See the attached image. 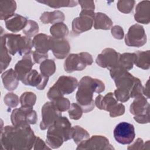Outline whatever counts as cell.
<instances>
[{
	"label": "cell",
	"instance_id": "b9f144b4",
	"mask_svg": "<svg viewBox=\"0 0 150 150\" xmlns=\"http://www.w3.org/2000/svg\"><path fill=\"white\" fill-rule=\"evenodd\" d=\"M146 146L149 147V141L148 140L145 143H144L143 140L138 138L136 141L131 145L127 147L128 149H146Z\"/></svg>",
	"mask_w": 150,
	"mask_h": 150
},
{
	"label": "cell",
	"instance_id": "d4e9b609",
	"mask_svg": "<svg viewBox=\"0 0 150 150\" xmlns=\"http://www.w3.org/2000/svg\"><path fill=\"white\" fill-rule=\"evenodd\" d=\"M64 19V13L58 10H55L53 12H44L40 17V21L44 24H54L63 22Z\"/></svg>",
	"mask_w": 150,
	"mask_h": 150
},
{
	"label": "cell",
	"instance_id": "ee69618b",
	"mask_svg": "<svg viewBox=\"0 0 150 150\" xmlns=\"http://www.w3.org/2000/svg\"><path fill=\"white\" fill-rule=\"evenodd\" d=\"M32 56L33 62L38 64H40L42 62H43L46 59H47L48 58L47 53H43L37 52L36 50L32 52Z\"/></svg>",
	"mask_w": 150,
	"mask_h": 150
},
{
	"label": "cell",
	"instance_id": "d6a6232c",
	"mask_svg": "<svg viewBox=\"0 0 150 150\" xmlns=\"http://www.w3.org/2000/svg\"><path fill=\"white\" fill-rule=\"evenodd\" d=\"M19 101L21 106L33 107L36 101V96L33 92L26 91L22 94Z\"/></svg>",
	"mask_w": 150,
	"mask_h": 150
},
{
	"label": "cell",
	"instance_id": "8fae6325",
	"mask_svg": "<svg viewBox=\"0 0 150 150\" xmlns=\"http://www.w3.org/2000/svg\"><path fill=\"white\" fill-rule=\"evenodd\" d=\"M42 120L40 123L41 130H45L62 116L60 111L52 101L45 103L42 107Z\"/></svg>",
	"mask_w": 150,
	"mask_h": 150
},
{
	"label": "cell",
	"instance_id": "9c48e42d",
	"mask_svg": "<svg viewBox=\"0 0 150 150\" xmlns=\"http://www.w3.org/2000/svg\"><path fill=\"white\" fill-rule=\"evenodd\" d=\"M146 40L144 27L138 23L131 26L125 36V43L130 47H141L146 43Z\"/></svg>",
	"mask_w": 150,
	"mask_h": 150
},
{
	"label": "cell",
	"instance_id": "8992f818",
	"mask_svg": "<svg viewBox=\"0 0 150 150\" xmlns=\"http://www.w3.org/2000/svg\"><path fill=\"white\" fill-rule=\"evenodd\" d=\"M93 62L92 56L87 52L72 53L67 56L64 62V69L68 73L75 71H81L87 66L91 65Z\"/></svg>",
	"mask_w": 150,
	"mask_h": 150
},
{
	"label": "cell",
	"instance_id": "f35d334b",
	"mask_svg": "<svg viewBox=\"0 0 150 150\" xmlns=\"http://www.w3.org/2000/svg\"><path fill=\"white\" fill-rule=\"evenodd\" d=\"M4 101L6 105L11 108L16 107L19 104V102H20L18 96L12 92L8 93L5 96Z\"/></svg>",
	"mask_w": 150,
	"mask_h": 150
},
{
	"label": "cell",
	"instance_id": "2e32d148",
	"mask_svg": "<svg viewBox=\"0 0 150 150\" xmlns=\"http://www.w3.org/2000/svg\"><path fill=\"white\" fill-rule=\"evenodd\" d=\"M35 62L32 61L30 54L25 55L22 59L19 60L15 66L14 70L19 81H22L25 76L32 70Z\"/></svg>",
	"mask_w": 150,
	"mask_h": 150
},
{
	"label": "cell",
	"instance_id": "bcb514c9",
	"mask_svg": "<svg viewBox=\"0 0 150 150\" xmlns=\"http://www.w3.org/2000/svg\"><path fill=\"white\" fill-rule=\"evenodd\" d=\"M35 150H39V149H50L49 146H47L45 142L39 137H36V139L34 144V148Z\"/></svg>",
	"mask_w": 150,
	"mask_h": 150
},
{
	"label": "cell",
	"instance_id": "8d00e7d4",
	"mask_svg": "<svg viewBox=\"0 0 150 150\" xmlns=\"http://www.w3.org/2000/svg\"><path fill=\"white\" fill-rule=\"evenodd\" d=\"M83 112V111L82 108L77 103H73L68 110V113L70 118L74 120H79L81 117Z\"/></svg>",
	"mask_w": 150,
	"mask_h": 150
},
{
	"label": "cell",
	"instance_id": "9a60e30c",
	"mask_svg": "<svg viewBox=\"0 0 150 150\" xmlns=\"http://www.w3.org/2000/svg\"><path fill=\"white\" fill-rule=\"evenodd\" d=\"M50 50L56 58L63 59L67 56L70 50V45L65 39H56L52 37Z\"/></svg>",
	"mask_w": 150,
	"mask_h": 150
},
{
	"label": "cell",
	"instance_id": "74e56055",
	"mask_svg": "<svg viewBox=\"0 0 150 150\" xmlns=\"http://www.w3.org/2000/svg\"><path fill=\"white\" fill-rule=\"evenodd\" d=\"M129 94H130V98H134L139 96L144 95L143 86L142 85L141 80L137 77H135L134 82L130 90Z\"/></svg>",
	"mask_w": 150,
	"mask_h": 150
},
{
	"label": "cell",
	"instance_id": "e0dca14e",
	"mask_svg": "<svg viewBox=\"0 0 150 150\" xmlns=\"http://www.w3.org/2000/svg\"><path fill=\"white\" fill-rule=\"evenodd\" d=\"M134 19L138 23L148 25L150 22V1H142L136 6Z\"/></svg>",
	"mask_w": 150,
	"mask_h": 150
},
{
	"label": "cell",
	"instance_id": "ac0fdd59",
	"mask_svg": "<svg viewBox=\"0 0 150 150\" xmlns=\"http://www.w3.org/2000/svg\"><path fill=\"white\" fill-rule=\"evenodd\" d=\"M129 111L134 116L149 112V104L146 97L142 95L134 98V100L130 105Z\"/></svg>",
	"mask_w": 150,
	"mask_h": 150
},
{
	"label": "cell",
	"instance_id": "5b68a950",
	"mask_svg": "<svg viewBox=\"0 0 150 150\" xmlns=\"http://www.w3.org/2000/svg\"><path fill=\"white\" fill-rule=\"evenodd\" d=\"M78 81L76 78L71 76H61L56 82L49 88L47 97L50 100L69 94L73 93L77 87Z\"/></svg>",
	"mask_w": 150,
	"mask_h": 150
},
{
	"label": "cell",
	"instance_id": "60d3db41",
	"mask_svg": "<svg viewBox=\"0 0 150 150\" xmlns=\"http://www.w3.org/2000/svg\"><path fill=\"white\" fill-rule=\"evenodd\" d=\"M109 112L111 117L114 118L121 116L125 112V106L122 103H117Z\"/></svg>",
	"mask_w": 150,
	"mask_h": 150
},
{
	"label": "cell",
	"instance_id": "f1b7e54d",
	"mask_svg": "<svg viewBox=\"0 0 150 150\" xmlns=\"http://www.w3.org/2000/svg\"><path fill=\"white\" fill-rule=\"evenodd\" d=\"M37 2L55 9L61 7H74L77 6L78 3L77 1L73 0H42Z\"/></svg>",
	"mask_w": 150,
	"mask_h": 150
},
{
	"label": "cell",
	"instance_id": "3957f363",
	"mask_svg": "<svg viewBox=\"0 0 150 150\" xmlns=\"http://www.w3.org/2000/svg\"><path fill=\"white\" fill-rule=\"evenodd\" d=\"M73 133V128L68 118L61 116L48 128L46 143L50 148H58L63 142L72 138Z\"/></svg>",
	"mask_w": 150,
	"mask_h": 150
},
{
	"label": "cell",
	"instance_id": "30bf717a",
	"mask_svg": "<svg viewBox=\"0 0 150 150\" xmlns=\"http://www.w3.org/2000/svg\"><path fill=\"white\" fill-rule=\"evenodd\" d=\"M114 137L117 142L127 145L131 144L135 137L134 125L127 122H121L115 127L113 132Z\"/></svg>",
	"mask_w": 150,
	"mask_h": 150
},
{
	"label": "cell",
	"instance_id": "7402d4cb",
	"mask_svg": "<svg viewBox=\"0 0 150 150\" xmlns=\"http://www.w3.org/2000/svg\"><path fill=\"white\" fill-rule=\"evenodd\" d=\"M1 78L4 87L8 91H13L16 89L19 85V80L15 74V70L9 69L4 72Z\"/></svg>",
	"mask_w": 150,
	"mask_h": 150
},
{
	"label": "cell",
	"instance_id": "836d02e7",
	"mask_svg": "<svg viewBox=\"0 0 150 150\" xmlns=\"http://www.w3.org/2000/svg\"><path fill=\"white\" fill-rule=\"evenodd\" d=\"M39 28L38 24L34 21L28 20L25 27L22 30L23 34L29 38L36 36L39 32Z\"/></svg>",
	"mask_w": 150,
	"mask_h": 150
},
{
	"label": "cell",
	"instance_id": "f6af8a7d",
	"mask_svg": "<svg viewBox=\"0 0 150 150\" xmlns=\"http://www.w3.org/2000/svg\"><path fill=\"white\" fill-rule=\"evenodd\" d=\"M78 3L80 5L81 10L94 11L95 5L93 1H79Z\"/></svg>",
	"mask_w": 150,
	"mask_h": 150
},
{
	"label": "cell",
	"instance_id": "c3c4849f",
	"mask_svg": "<svg viewBox=\"0 0 150 150\" xmlns=\"http://www.w3.org/2000/svg\"><path fill=\"white\" fill-rule=\"evenodd\" d=\"M143 94L146 97V98H149V80H147L145 85L143 87Z\"/></svg>",
	"mask_w": 150,
	"mask_h": 150
},
{
	"label": "cell",
	"instance_id": "cb8c5ba5",
	"mask_svg": "<svg viewBox=\"0 0 150 150\" xmlns=\"http://www.w3.org/2000/svg\"><path fill=\"white\" fill-rule=\"evenodd\" d=\"M112 21L106 14L102 12L95 13L93 21L95 29L109 30L112 28Z\"/></svg>",
	"mask_w": 150,
	"mask_h": 150
},
{
	"label": "cell",
	"instance_id": "277c9868",
	"mask_svg": "<svg viewBox=\"0 0 150 150\" xmlns=\"http://www.w3.org/2000/svg\"><path fill=\"white\" fill-rule=\"evenodd\" d=\"M5 45L10 54L15 55L19 53L21 56L30 54L33 47L30 38L20 34L4 33Z\"/></svg>",
	"mask_w": 150,
	"mask_h": 150
},
{
	"label": "cell",
	"instance_id": "44dd1931",
	"mask_svg": "<svg viewBox=\"0 0 150 150\" xmlns=\"http://www.w3.org/2000/svg\"><path fill=\"white\" fill-rule=\"evenodd\" d=\"M52 36L45 33H39L34 36L32 40L33 47L39 52L47 53L50 50V40Z\"/></svg>",
	"mask_w": 150,
	"mask_h": 150
},
{
	"label": "cell",
	"instance_id": "484cf974",
	"mask_svg": "<svg viewBox=\"0 0 150 150\" xmlns=\"http://www.w3.org/2000/svg\"><path fill=\"white\" fill-rule=\"evenodd\" d=\"M0 50H1V73L4 71L9 66L11 61V57L9 54V52L5 45V39L3 33H1L0 39Z\"/></svg>",
	"mask_w": 150,
	"mask_h": 150
},
{
	"label": "cell",
	"instance_id": "f546056e",
	"mask_svg": "<svg viewBox=\"0 0 150 150\" xmlns=\"http://www.w3.org/2000/svg\"><path fill=\"white\" fill-rule=\"evenodd\" d=\"M136 55L135 53H124L120 54L119 63L127 71L133 68L135 60Z\"/></svg>",
	"mask_w": 150,
	"mask_h": 150
},
{
	"label": "cell",
	"instance_id": "603a6c76",
	"mask_svg": "<svg viewBox=\"0 0 150 150\" xmlns=\"http://www.w3.org/2000/svg\"><path fill=\"white\" fill-rule=\"evenodd\" d=\"M16 9V3L15 1L5 0L0 1V19L6 20L12 17Z\"/></svg>",
	"mask_w": 150,
	"mask_h": 150
},
{
	"label": "cell",
	"instance_id": "d6986e66",
	"mask_svg": "<svg viewBox=\"0 0 150 150\" xmlns=\"http://www.w3.org/2000/svg\"><path fill=\"white\" fill-rule=\"evenodd\" d=\"M118 101L114 96V93L110 92L104 96L98 94L94 101V104L100 110L110 111L117 104Z\"/></svg>",
	"mask_w": 150,
	"mask_h": 150
},
{
	"label": "cell",
	"instance_id": "4316f807",
	"mask_svg": "<svg viewBox=\"0 0 150 150\" xmlns=\"http://www.w3.org/2000/svg\"><path fill=\"white\" fill-rule=\"evenodd\" d=\"M134 64L143 70H148L150 67V51H137Z\"/></svg>",
	"mask_w": 150,
	"mask_h": 150
},
{
	"label": "cell",
	"instance_id": "4fadbf2b",
	"mask_svg": "<svg viewBox=\"0 0 150 150\" xmlns=\"http://www.w3.org/2000/svg\"><path fill=\"white\" fill-rule=\"evenodd\" d=\"M76 149H114L107 138L103 135H93L77 145Z\"/></svg>",
	"mask_w": 150,
	"mask_h": 150
},
{
	"label": "cell",
	"instance_id": "ab89813d",
	"mask_svg": "<svg viewBox=\"0 0 150 150\" xmlns=\"http://www.w3.org/2000/svg\"><path fill=\"white\" fill-rule=\"evenodd\" d=\"M114 96L117 101L121 103L127 102L130 98L129 91L118 88L114 90Z\"/></svg>",
	"mask_w": 150,
	"mask_h": 150
},
{
	"label": "cell",
	"instance_id": "4dcf8cb0",
	"mask_svg": "<svg viewBox=\"0 0 150 150\" xmlns=\"http://www.w3.org/2000/svg\"><path fill=\"white\" fill-rule=\"evenodd\" d=\"M39 69L40 73L49 77L56 71V67L55 62L52 59H46L40 63Z\"/></svg>",
	"mask_w": 150,
	"mask_h": 150
},
{
	"label": "cell",
	"instance_id": "5bb4252c",
	"mask_svg": "<svg viewBox=\"0 0 150 150\" xmlns=\"http://www.w3.org/2000/svg\"><path fill=\"white\" fill-rule=\"evenodd\" d=\"M49 81V77L39 73L35 69L31 70L24 77L22 83L26 86L36 87L39 90H43Z\"/></svg>",
	"mask_w": 150,
	"mask_h": 150
},
{
	"label": "cell",
	"instance_id": "83f0119b",
	"mask_svg": "<svg viewBox=\"0 0 150 150\" xmlns=\"http://www.w3.org/2000/svg\"><path fill=\"white\" fill-rule=\"evenodd\" d=\"M50 32L52 37L56 39H64L69 34V29L63 22H59L53 24L50 28Z\"/></svg>",
	"mask_w": 150,
	"mask_h": 150
},
{
	"label": "cell",
	"instance_id": "7a4b0ae2",
	"mask_svg": "<svg viewBox=\"0 0 150 150\" xmlns=\"http://www.w3.org/2000/svg\"><path fill=\"white\" fill-rule=\"evenodd\" d=\"M78 90L76 98L77 104L81 107L83 112L87 113L94 108L93 93L100 94L104 91V83L100 80L90 76H84L77 84Z\"/></svg>",
	"mask_w": 150,
	"mask_h": 150
},
{
	"label": "cell",
	"instance_id": "7bdbcfd3",
	"mask_svg": "<svg viewBox=\"0 0 150 150\" xmlns=\"http://www.w3.org/2000/svg\"><path fill=\"white\" fill-rule=\"evenodd\" d=\"M112 36L116 39H122L124 36V32L122 28L119 25L114 26L111 28Z\"/></svg>",
	"mask_w": 150,
	"mask_h": 150
},
{
	"label": "cell",
	"instance_id": "d590c367",
	"mask_svg": "<svg viewBox=\"0 0 150 150\" xmlns=\"http://www.w3.org/2000/svg\"><path fill=\"white\" fill-rule=\"evenodd\" d=\"M52 101L55 107L61 112H64L68 110L70 106V103L68 98L62 97H59Z\"/></svg>",
	"mask_w": 150,
	"mask_h": 150
},
{
	"label": "cell",
	"instance_id": "ba28073f",
	"mask_svg": "<svg viewBox=\"0 0 150 150\" xmlns=\"http://www.w3.org/2000/svg\"><path fill=\"white\" fill-rule=\"evenodd\" d=\"M37 120V114L33 107L21 106L19 108L14 109L11 115V121L13 125L21 124H35Z\"/></svg>",
	"mask_w": 150,
	"mask_h": 150
},
{
	"label": "cell",
	"instance_id": "7c38bea8",
	"mask_svg": "<svg viewBox=\"0 0 150 150\" xmlns=\"http://www.w3.org/2000/svg\"><path fill=\"white\" fill-rule=\"evenodd\" d=\"M120 53L114 49L108 47L103 50L101 53L98 54L96 62L99 66L110 70L120 64Z\"/></svg>",
	"mask_w": 150,
	"mask_h": 150
},
{
	"label": "cell",
	"instance_id": "6da1fadb",
	"mask_svg": "<svg viewBox=\"0 0 150 150\" xmlns=\"http://www.w3.org/2000/svg\"><path fill=\"white\" fill-rule=\"evenodd\" d=\"M29 124L6 125L1 128L0 144L6 150H29L34 145L36 136Z\"/></svg>",
	"mask_w": 150,
	"mask_h": 150
},
{
	"label": "cell",
	"instance_id": "ffe728a7",
	"mask_svg": "<svg viewBox=\"0 0 150 150\" xmlns=\"http://www.w3.org/2000/svg\"><path fill=\"white\" fill-rule=\"evenodd\" d=\"M28 19L19 14L15 13L12 17L5 21L6 28L13 33H17L25 27Z\"/></svg>",
	"mask_w": 150,
	"mask_h": 150
},
{
	"label": "cell",
	"instance_id": "e575fe53",
	"mask_svg": "<svg viewBox=\"0 0 150 150\" xmlns=\"http://www.w3.org/2000/svg\"><path fill=\"white\" fill-rule=\"evenodd\" d=\"M134 0H120L117 2V7L119 11L124 13H129L135 5Z\"/></svg>",
	"mask_w": 150,
	"mask_h": 150
},
{
	"label": "cell",
	"instance_id": "52a82bcc",
	"mask_svg": "<svg viewBox=\"0 0 150 150\" xmlns=\"http://www.w3.org/2000/svg\"><path fill=\"white\" fill-rule=\"evenodd\" d=\"M94 11L81 10L79 16L74 18L71 22V32L79 35L90 30L93 26Z\"/></svg>",
	"mask_w": 150,
	"mask_h": 150
},
{
	"label": "cell",
	"instance_id": "1f68e13d",
	"mask_svg": "<svg viewBox=\"0 0 150 150\" xmlns=\"http://www.w3.org/2000/svg\"><path fill=\"white\" fill-rule=\"evenodd\" d=\"M73 133L72 138L77 145L90 138L89 133L81 127L79 125H75L73 127Z\"/></svg>",
	"mask_w": 150,
	"mask_h": 150
},
{
	"label": "cell",
	"instance_id": "7dc6e473",
	"mask_svg": "<svg viewBox=\"0 0 150 150\" xmlns=\"http://www.w3.org/2000/svg\"><path fill=\"white\" fill-rule=\"evenodd\" d=\"M134 119L138 123L148 124L149 122V112L142 115H135L134 117Z\"/></svg>",
	"mask_w": 150,
	"mask_h": 150
}]
</instances>
